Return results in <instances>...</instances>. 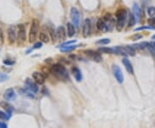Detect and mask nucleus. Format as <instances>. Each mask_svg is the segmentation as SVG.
<instances>
[{
	"label": "nucleus",
	"instance_id": "f257e3e1",
	"mask_svg": "<svg viewBox=\"0 0 155 128\" xmlns=\"http://www.w3.org/2000/svg\"><path fill=\"white\" fill-rule=\"evenodd\" d=\"M51 72L59 79H61L63 81H69L70 77L69 73L66 70V68L62 66L61 64H54L50 68Z\"/></svg>",
	"mask_w": 155,
	"mask_h": 128
},
{
	"label": "nucleus",
	"instance_id": "f03ea898",
	"mask_svg": "<svg viewBox=\"0 0 155 128\" xmlns=\"http://www.w3.org/2000/svg\"><path fill=\"white\" fill-rule=\"evenodd\" d=\"M128 18V11L125 9H119L116 13V28L117 31H122L125 27V23Z\"/></svg>",
	"mask_w": 155,
	"mask_h": 128
},
{
	"label": "nucleus",
	"instance_id": "7ed1b4c3",
	"mask_svg": "<svg viewBox=\"0 0 155 128\" xmlns=\"http://www.w3.org/2000/svg\"><path fill=\"white\" fill-rule=\"evenodd\" d=\"M39 28H40L39 21L37 19H33L31 23L29 33V41L30 43H33L36 40L38 36V33H39Z\"/></svg>",
	"mask_w": 155,
	"mask_h": 128
},
{
	"label": "nucleus",
	"instance_id": "20e7f679",
	"mask_svg": "<svg viewBox=\"0 0 155 128\" xmlns=\"http://www.w3.org/2000/svg\"><path fill=\"white\" fill-rule=\"evenodd\" d=\"M70 17L71 20V23L73 24V26L75 28H79L80 27V12L76 8L72 7L71 9V12H70Z\"/></svg>",
	"mask_w": 155,
	"mask_h": 128
},
{
	"label": "nucleus",
	"instance_id": "39448f33",
	"mask_svg": "<svg viewBox=\"0 0 155 128\" xmlns=\"http://www.w3.org/2000/svg\"><path fill=\"white\" fill-rule=\"evenodd\" d=\"M103 20H104V24H105V32L112 31V29H114V27L116 25L115 19L112 17V16L110 14H106L103 17Z\"/></svg>",
	"mask_w": 155,
	"mask_h": 128
},
{
	"label": "nucleus",
	"instance_id": "423d86ee",
	"mask_svg": "<svg viewBox=\"0 0 155 128\" xmlns=\"http://www.w3.org/2000/svg\"><path fill=\"white\" fill-rule=\"evenodd\" d=\"M17 29V39L18 40V44H23L26 40V28L23 24H18Z\"/></svg>",
	"mask_w": 155,
	"mask_h": 128
},
{
	"label": "nucleus",
	"instance_id": "0eeeda50",
	"mask_svg": "<svg viewBox=\"0 0 155 128\" xmlns=\"http://www.w3.org/2000/svg\"><path fill=\"white\" fill-rule=\"evenodd\" d=\"M84 52H85V54H86L91 60H92V61H95V62L99 63V62H101V61L103 60V58H102L101 54H100L99 52H96V51H93V50H86V51H85Z\"/></svg>",
	"mask_w": 155,
	"mask_h": 128
},
{
	"label": "nucleus",
	"instance_id": "6e6552de",
	"mask_svg": "<svg viewBox=\"0 0 155 128\" xmlns=\"http://www.w3.org/2000/svg\"><path fill=\"white\" fill-rule=\"evenodd\" d=\"M112 72H113V74H114L116 79L117 80V82L119 84H122L124 81V77H123L122 72L120 69V67L117 65H113L112 66Z\"/></svg>",
	"mask_w": 155,
	"mask_h": 128
},
{
	"label": "nucleus",
	"instance_id": "1a4fd4ad",
	"mask_svg": "<svg viewBox=\"0 0 155 128\" xmlns=\"http://www.w3.org/2000/svg\"><path fill=\"white\" fill-rule=\"evenodd\" d=\"M7 34H8V40L10 44H14L16 40H17V27L15 26H11L8 30H7Z\"/></svg>",
	"mask_w": 155,
	"mask_h": 128
},
{
	"label": "nucleus",
	"instance_id": "9d476101",
	"mask_svg": "<svg viewBox=\"0 0 155 128\" xmlns=\"http://www.w3.org/2000/svg\"><path fill=\"white\" fill-rule=\"evenodd\" d=\"M91 30H92V23H91V19L86 18L85 19L84 23H83V28H82V33H83V36L84 37H88L91 34Z\"/></svg>",
	"mask_w": 155,
	"mask_h": 128
},
{
	"label": "nucleus",
	"instance_id": "9b49d317",
	"mask_svg": "<svg viewBox=\"0 0 155 128\" xmlns=\"http://www.w3.org/2000/svg\"><path fill=\"white\" fill-rule=\"evenodd\" d=\"M25 85L27 87V90H29L30 92L32 93H37L38 90H39V88H38V85L35 82H34L32 79L30 78H27L25 80Z\"/></svg>",
	"mask_w": 155,
	"mask_h": 128
},
{
	"label": "nucleus",
	"instance_id": "f8f14e48",
	"mask_svg": "<svg viewBox=\"0 0 155 128\" xmlns=\"http://www.w3.org/2000/svg\"><path fill=\"white\" fill-rule=\"evenodd\" d=\"M3 96H4V99L6 101H15L16 100L17 95H16L15 90L12 88H10V89H7L5 90V92L4 93Z\"/></svg>",
	"mask_w": 155,
	"mask_h": 128
},
{
	"label": "nucleus",
	"instance_id": "ddd939ff",
	"mask_svg": "<svg viewBox=\"0 0 155 128\" xmlns=\"http://www.w3.org/2000/svg\"><path fill=\"white\" fill-rule=\"evenodd\" d=\"M32 78L35 80V82L38 84H43L46 81V78L44 77V75L41 72H34L32 73Z\"/></svg>",
	"mask_w": 155,
	"mask_h": 128
},
{
	"label": "nucleus",
	"instance_id": "4468645a",
	"mask_svg": "<svg viewBox=\"0 0 155 128\" xmlns=\"http://www.w3.org/2000/svg\"><path fill=\"white\" fill-rule=\"evenodd\" d=\"M56 34H57V39L60 40H64L66 38V30L63 26H59L57 28L56 30Z\"/></svg>",
	"mask_w": 155,
	"mask_h": 128
},
{
	"label": "nucleus",
	"instance_id": "2eb2a0df",
	"mask_svg": "<svg viewBox=\"0 0 155 128\" xmlns=\"http://www.w3.org/2000/svg\"><path fill=\"white\" fill-rule=\"evenodd\" d=\"M0 107H3L5 111H6V113L8 114V115H11V113H12V112H13V110H14V108H13V106H11L8 101H1L0 102Z\"/></svg>",
	"mask_w": 155,
	"mask_h": 128
},
{
	"label": "nucleus",
	"instance_id": "dca6fc26",
	"mask_svg": "<svg viewBox=\"0 0 155 128\" xmlns=\"http://www.w3.org/2000/svg\"><path fill=\"white\" fill-rule=\"evenodd\" d=\"M122 64H123V66H125L127 72L130 74H134V68H133V66H132V64L131 62L129 61V59H128L127 58H124L122 60Z\"/></svg>",
	"mask_w": 155,
	"mask_h": 128
},
{
	"label": "nucleus",
	"instance_id": "f3484780",
	"mask_svg": "<svg viewBox=\"0 0 155 128\" xmlns=\"http://www.w3.org/2000/svg\"><path fill=\"white\" fill-rule=\"evenodd\" d=\"M71 72H72V74H73V76H74V78H75L77 82H80L82 80L83 77H82L81 71L78 67H76V66L72 67L71 68Z\"/></svg>",
	"mask_w": 155,
	"mask_h": 128
},
{
	"label": "nucleus",
	"instance_id": "a211bd4d",
	"mask_svg": "<svg viewBox=\"0 0 155 128\" xmlns=\"http://www.w3.org/2000/svg\"><path fill=\"white\" fill-rule=\"evenodd\" d=\"M132 14H133L134 17L135 22H136V23H139V21H140V7H139V5H138L137 4H134Z\"/></svg>",
	"mask_w": 155,
	"mask_h": 128
},
{
	"label": "nucleus",
	"instance_id": "6ab92c4d",
	"mask_svg": "<svg viewBox=\"0 0 155 128\" xmlns=\"http://www.w3.org/2000/svg\"><path fill=\"white\" fill-rule=\"evenodd\" d=\"M76 33L75 30V27L73 26V24L71 23H66V34L69 37H72Z\"/></svg>",
	"mask_w": 155,
	"mask_h": 128
},
{
	"label": "nucleus",
	"instance_id": "aec40b11",
	"mask_svg": "<svg viewBox=\"0 0 155 128\" xmlns=\"http://www.w3.org/2000/svg\"><path fill=\"white\" fill-rule=\"evenodd\" d=\"M147 14L150 17L149 23H155V7H149L147 9Z\"/></svg>",
	"mask_w": 155,
	"mask_h": 128
},
{
	"label": "nucleus",
	"instance_id": "412c9836",
	"mask_svg": "<svg viewBox=\"0 0 155 128\" xmlns=\"http://www.w3.org/2000/svg\"><path fill=\"white\" fill-rule=\"evenodd\" d=\"M79 46H80V45H68V46H65L59 47V49L63 52H71V51L76 49Z\"/></svg>",
	"mask_w": 155,
	"mask_h": 128
},
{
	"label": "nucleus",
	"instance_id": "4be33fe9",
	"mask_svg": "<svg viewBox=\"0 0 155 128\" xmlns=\"http://www.w3.org/2000/svg\"><path fill=\"white\" fill-rule=\"evenodd\" d=\"M39 39L41 40V42L42 43H48L49 42V36L47 34V33H45L44 31H41L39 34Z\"/></svg>",
	"mask_w": 155,
	"mask_h": 128
},
{
	"label": "nucleus",
	"instance_id": "5701e85b",
	"mask_svg": "<svg viewBox=\"0 0 155 128\" xmlns=\"http://www.w3.org/2000/svg\"><path fill=\"white\" fill-rule=\"evenodd\" d=\"M48 31H49V34H50V37L53 40V43H55L57 41V34H56V31L54 29V27H50L48 29Z\"/></svg>",
	"mask_w": 155,
	"mask_h": 128
},
{
	"label": "nucleus",
	"instance_id": "b1692460",
	"mask_svg": "<svg viewBox=\"0 0 155 128\" xmlns=\"http://www.w3.org/2000/svg\"><path fill=\"white\" fill-rule=\"evenodd\" d=\"M125 52L127 53V55H131V56H134L135 54V49L132 46H122Z\"/></svg>",
	"mask_w": 155,
	"mask_h": 128
},
{
	"label": "nucleus",
	"instance_id": "393cba45",
	"mask_svg": "<svg viewBox=\"0 0 155 128\" xmlns=\"http://www.w3.org/2000/svg\"><path fill=\"white\" fill-rule=\"evenodd\" d=\"M128 28H132L135 25L136 22H135V19H134V17L132 13H129L128 14Z\"/></svg>",
	"mask_w": 155,
	"mask_h": 128
},
{
	"label": "nucleus",
	"instance_id": "a878e982",
	"mask_svg": "<svg viewBox=\"0 0 155 128\" xmlns=\"http://www.w3.org/2000/svg\"><path fill=\"white\" fill-rule=\"evenodd\" d=\"M97 28L99 31H105V24L103 18H100L97 22Z\"/></svg>",
	"mask_w": 155,
	"mask_h": 128
},
{
	"label": "nucleus",
	"instance_id": "bb28decb",
	"mask_svg": "<svg viewBox=\"0 0 155 128\" xmlns=\"http://www.w3.org/2000/svg\"><path fill=\"white\" fill-rule=\"evenodd\" d=\"M147 48L149 50V52H151V54L152 55V57L155 58V43L154 42H151L147 44Z\"/></svg>",
	"mask_w": 155,
	"mask_h": 128
},
{
	"label": "nucleus",
	"instance_id": "cd10ccee",
	"mask_svg": "<svg viewBox=\"0 0 155 128\" xmlns=\"http://www.w3.org/2000/svg\"><path fill=\"white\" fill-rule=\"evenodd\" d=\"M98 51L101 52H104V53H114V49L111 48V47L103 46V47H100L98 49Z\"/></svg>",
	"mask_w": 155,
	"mask_h": 128
},
{
	"label": "nucleus",
	"instance_id": "c85d7f7f",
	"mask_svg": "<svg viewBox=\"0 0 155 128\" xmlns=\"http://www.w3.org/2000/svg\"><path fill=\"white\" fill-rule=\"evenodd\" d=\"M96 43H97V44H99V45H107V44L110 43V39H107V38H104V39H101V40H97Z\"/></svg>",
	"mask_w": 155,
	"mask_h": 128
},
{
	"label": "nucleus",
	"instance_id": "c756f323",
	"mask_svg": "<svg viewBox=\"0 0 155 128\" xmlns=\"http://www.w3.org/2000/svg\"><path fill=\"white\" fill-rule=\"evenodd\" d=\"M9 76L5 73L3 72H0V83H4L7 80H9Z\"/></svg>",
	"mask_w": 155,
	"mask_h": 128
},
{
	"label": "nucleus",
	"instance_id": "7c9ffc66",
	"mask_svg": "<svg viewBox=\"0 0 155 128\" xmlns=\"http://www.w3.org/2000/svg\"><path fill=\"white\" fill-rule=\"evenodd\" d=\"M10 117H11L10 115H8V114L5 113V112L0 110V119H5V120H7V119H10Z\"/></svg>",
	"mask_w": 155,
	"mask_h": 128
},
{
	"label": "nucleus",
	"instance_id": "2f4dec72",
	"mask_svg": "<svg viewBox=\"0 0 155 128\" xmlns=\"http://www.w3.org/2000/svg\"><path fill=\"white\" fill-rule=\"evenodd\" d=\"M76 40H69V41H65L64 43H62V44H60L59 45V47H62V46H68V45H72V44H74V43H76Z\"/></svg>",
	"mask_w": 155,
	"mask_h": 128
},
{
	"label": "nucleus",
	"instance_id": "473e14b6",
	"mask_svg": "<svg viewBox=\"0 0 155 128\" xmlns=\"http://www.w3.org/2000/svg\"><path fill=\"white\" fill-rule=\"evenodd\" d=\"M3 63L5 64V66H11L14 65V64H15V61H14V60H12V59H9V58H7V59H5V60L3 61Z\"/></svg>",
	"mask_w": 155,
	"mask_h": 128
},
{
	"label": "nucleus",
	"instance_id": "72a5a7b5",
	"mask_svg": "<svg viewBox=\"0 0 155 128\" xmlns=\"http://www.w3.org/2000/svg\"><path fill=\"white\" fill-rule=\"evenodd\" d=\"M142 29H155V28L152 27V26H151V25H148V26H143V27H140V28L135 29V31L142 30Z\"/></svg>",
	"mask_w": 155,
	"mask_h": 128
},
{
	"label": "nucleus",
	"instance_id": "f704fd0d",
	"mask_svg": "<svg viewBox=\"0 0 155 128\" xmlns=\"http://www.w3.org/2000/svg\"><path fill=\"white\" fill-rule=\"evenodd\" d=\"M5 42V37H4V33H3V30L0 27V46H2Z\"/></svg>",
	"mask_w": 155,
	"mask_h": 128
},
{
	"label": "nucleus",
	"instance_id": "c9c22d12",
	"mask_svg": "<svg viewBox=\"0 0 155 128\" xmlns=\"http://www.w3.org/2000/svg\"><path fill=\"white\" fill-rule=\"evenodd\" d=\"M42 47V43L41 42H36V43H35V45L33 46V47L31 48L32 50H34V49H39V48H41Z\"/></svg>",
	"mask_w": 155,
	"mask_h": 128
},
{
	"label": "nucleus",
	"instance_id": "e433bc0d",
	"mask_svg": "<svg viewBox=\"0 0 155 128\" xmlns=\"http://www.w3.org/2000/svg\"><path fill=\"white\" fill-rule=\"evenodd\" d=\"M7 125L4 122H0V128H7Z\"/></svg>",
	"mask_w": 155,
	"mask_h": 128
},
{
	"label": "nucleus",
	"instance_id": "4c0bfd02",
	"mask_svg": "<svg viewBox=\"0 0 155 128\" xmlns=\"http://www.w3.org/2000/svg\"><path fill=\"white\" fill-rule=\"evenodd\" d=\"M141 37H142V36H141L140 34H137V35H134V40H139V39L141 38Z\"/></svg>",
	"mask_w": 155,
	"mask_h": 128
},
{
	"label": "nucleus",
	"instance_id": "58836bf2",
	"mask_svg": "<svg viewBox=\"0 0 155 128\" xmlns=\"http://www.w3.org/2000/svg\"><path fill=\"white\" fill-rule=\"evenodd\" d=\"M152 40H155V34L152 36Z\"/></svg>",
	"mask_w": 155,
	"mask_h": 128
}]
</instances>
